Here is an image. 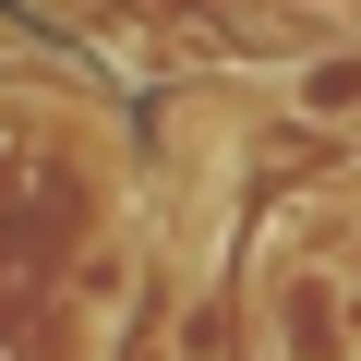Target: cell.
Masks as SVG:
<instances>
[{"mask_svg":"<svg viewBox=\"0 0 361 361\" xmlns=\"http://www.w3.org/2000/svg\"><path fill=\"white\" fill-rule=\"evenodd\" d=\"M277 97H289V121H313V133L361 145V37H337V49H301Z\"/></svg>","mask_w":361,"mask_h":361,"instance_id":"obj_2","label":"cell"},{"mask_svg":"<svg viewBox=\"0 0 361 361\" xmlns=\"http://www.w3.org/2000/svg\"><path fill=\"white\" fill-rule=\"evenodd\" d=\"M265 361H361V301L337 265H277L265 277Z\"/></svg>","mask_w":361,"mask_h":361,"instance_id":"obj_1","label":"cell"}]
</instances>
